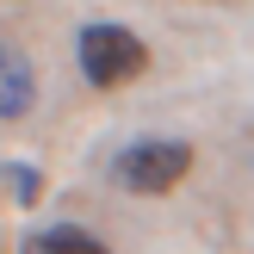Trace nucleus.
Masks as SVG:
<instances>
[{
  "label": "nucleus",
  "instance_id": "nucleus-3",
  "mask_svg": "<svg viewBox=\"0 0 254 254\" xmlns=\"http://www.w3.org/2000/svg\"><path fill=\"white\" fill-rule=\"evenodd\" d=\"M31 99H37V68H31V56L12 50V44H0V124H6V118H25Z\"/></svg>",
  "mask_w": 254,
  "mask_h": 254
},
{
  "label": "nucleus",
  "instance_id": "nucleus-1",
  "mask_svg": "<svg viewBox=\"0 0 254 254\" xmlns=\"http://www.w3.org/2000/svg\"><path fill=\"white\" fill-rule=\"evenodd\" d=\"M74 56H81V74L93 87H130L136 74L149 68V44L130 31V25H81V37H74Z\"/></svg>",
  "mask_w": 254,
  "mask_h": 254
},
{
  "label": "nucleus",
  "instance_id": "nucleus-4",
  "mask_svg": "<svg viewBox=\"0 0 254 254\" xmlns=\"http://www.w3.org/2000/svg\"><path fill=\"white\" fill-rule=\"evenodd\" d=\"M19 254H112V248L99 242L93 230H81V223H50V230L25 236Z\"/></svg>",
  "mask_w": 254,
  "mask_h": 254
},
{
  "label": "nucleus",
  "instance_id": "nucleus-5",
  "mask_svg": "<svg viewBox=\"0 0 254 254\" xmlns=\"http://www.w3.org/2000/svg\"><path fill=\"white\" fill-rule=\"evenodd\" d=\"M0 186H6L12 205H37V198H44V174H37L31 161H6V168H0Z\"/></svg>",
  "mask_w": 254,
  "mask_h": 254
},
{
  "label": "nucleus",
  "instance_id": "nucleus-2",
  "mask_svg": "<svg viewBox=\"0 0 254 254\" xmlns=\"http://www.w3.org/2000/svg\"><path fill=\"white\" fill-rule=\"evenodd\" d=\"M112 174L130 192H168V186H180L192 174V143H180V136H136L130 149H118Z\"/></svg>",
  "mask_w": 254,
  "mask_h": 254
}]
</instances>
